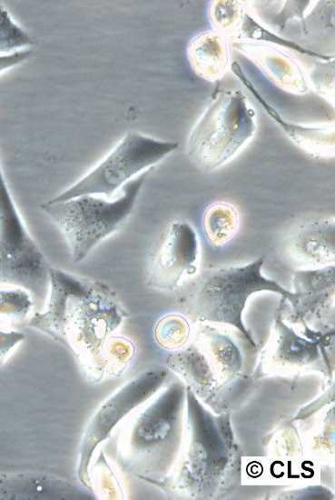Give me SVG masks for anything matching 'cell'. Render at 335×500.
Masks as SVG:
<instances>
[{"instance_id": "6da1fadb", "label": "cell", "mask_w": 335, "mask_h": 500, "mask_svg": "<svg viewBox=\"0 0 335 500\" xmlns=\"http://www.w3.org/2000/svg\"><path fill=\"white\" fill-rule=\"evenodd\" d=\"M47 309L29 325L84 357L102 353L125 316L116 293L107 285L50 266Z\"/></svg>"}, {"instance_id": "7a4b0ae2", "label": "cell", "mask_w": 335, "mask_h": 500, "mask_svg": "<svg viewBox=\"0 0 335 500\" xmlns=\"http://www.w3.org/2000/svg\"><path fill=\"white\" fill-rule=\"evenodd\" d=\"M256 129V114L245 95L221 89L191 130L187 155L201 171L212 172L233 159Z\"/></svg>"}, {"instance_id": "3957f363", "label": "cell", "mask_w": 335, "mask_h": 500, "mask_svg": "<svg viewBox=\"0 0 335 500\" xmlns=\"http://www.w3.org/2000/svg\"><path fill=\"white\" fill-rule=\"evenodd\" d=\"M152 170L153 167L148 168L126 182L122 196L112 202L84 195L64 202L40 205L42 211L63 234L74 263L82 262L100 242L123 226Z\"/></svg>"}, {"instance_id": "277c9868", "label": "cell", "mask_w": 335, "mask_h": 500, "mask_svg": "<svg viewBox=\"0 0 335 500\" xmlns=\"http://www.w3.org/2000/svg\"><path fill=\"white\" fill-rule=\"evenodd\" d=\"M51 265L25 226L0 168V284L27 290L42 302L49 290Z\"/></svg>"}, {"instance_id": "5b68a950", "label": "cell", "mask_w": 335, "mask_h": 500, "mask_svg": "<svg viewBox=\"0 0 335 500\" xmlns=\"http://www.w3.org/2000/svg\"><path fill=\"white\" fill-rule=\"evenodd\" d=\"M265 256L248 264L223 266L207 272L197 291L200 316L203 319L230 323L243 333L241 316L250 295L257 292L271 291L291 302L293 293L261 273Z\"/></svg>"}, {"instance_id": "8992f818", "label": "cell", "mask_w": 335, "mask_h": 500, "mask_svg": "<svg viewBox=\"0 0 335 500\" xmlns=\"http://www.w3.org/2000/svg\"><path fill=\"white\" fill-rule=\"evenodd\" d=\"M179 143L128 132L114 149L73 186L47 201L59 203L84 195L111 196L143 170L153 167L175 151Z\"/></svg>"}, {"instance_id": "52a82bcc", "label": "cell", "mask_w": 335, "mask_h": 500, "mask_svg": "<svg viewBox=\"0 0 335 500\" xmlns=\"http://www.w3.org/2000/svg\"><path fill=\"white\" fill-rule=\"evenodd\" d=\"M198 260L199 238L195 228L187 220H173L162 232L150 255L147 285L172 291L182 279L196 273Z\"/></svg>"}, {"instance_id": "ba28073f", "label": "cell", "mask_w": 335, "mask_h": 500, "mask_svg": "<svg viewBox=\"0 0 335 500\" xmlns=\"http://www.w3.org/2000/svg\"><path fill=\"white\" fill-rule=\"evenodd\" d=\"M283 245L288 257L300 269L334 265V217L328 215L306 218L291 229Z\"/></svg>"}, {"instance_id": "9c48e42d", "label": "cell", "mask_w": 335, "mask_h": 500, "mask_svg": "<svg viewBox=\"0 0 335 500\" xmlns=\"http://www.w3.org/2000/svg\"><path fill=\"white\" fill-rule=\"evenodd\" d=\"M231 69L265 113L298 147L316 158L334 156L335 132L333 125H301L289 121L261 95L237 61L232 63Z\"/></svg>"}, {"instance_id": "30bf717a", "label": "cell", "mask_w": 335, "mask_h": 500, "mask_svg": "<svg viewBox=\"0 0 335 500\" xmlns=\"http://www.w3.org/2000/svg\"><path fill=\"white\" fill-rule=\"evenodd\" d=\"M232 46L281 90L293 95H302L309 91V84L301 67L282 50L269 44L251 41H233Z\"/></svg>"}, {"instance_id": "8fae6325", "label": "cell", "mask_w": 335, "mask_h": 500, "mask_svg": "<svg viewBox=\"0 0 335 500\" xmlns=\"http://www.w3.org/2000/svg\"><path fill=\"white\" fill-rule=\"evenodd\" d=\"M187 57L197 76L216 83L231 65L229 38L213 29L201 32L188 44Z\"/></svg>"}, {"instance_id": "7c38bea8", "label": "cell", "mask_w": 335, "mask_h": 500, "mask_svg": "<svg viewBox=\"0 0 335 500\" xmlns=\"http://www.w3.org/2000/svg\"><path fill=\"white\" fill-rule=\"evenodd\" d=\"M240 215L231 204L215 202L209 205L202 213V232L205 241L215 249L229 245L240 227Z\"/></svg>"}, {"instance_id": "4fadbf2b", "label": "cell", "mask_w": 335, "mask_h": 500, "mask_svg": "<svg viewBox=\"0 0 335 500\" xmlns=\"http://www.w3.org/2000/svg\"><path fill=\"white\" fill-rule=\"evenodd\" d=\"M235 41H251L258 42L263 44L271 43L273 45H278L288 49H291L300 54L306 55L311 57L320 59V61H330L333 59V56L324 55L310 50L291 40L283 38L273 33L260 23H258L248 12L245 11L243 19L239 29L238 35L235 38Z\"/></svg>"}, {"instance_id": "5bb4252c", "label": "cell", "mask_w": 335, "mask_h": 500, "mask_svg": "<svg viewBox=\"0 0 335 500\" xmlns=\"http://www.w3.org/2000/svg\"><path fill=\"white\" fill-rule=\"evenodd\" d=\"M245 10L241 2L212 1L209 7V19L213 30L228 38H236Z\"/></svg>"}, {"instance_id": "9a60e30c", "label": "cell", "mask_w": 335, "mask_h": 500, "mask_svg": "<svg viewBox=\"0 0 335 500\" xmlns=\"http://www.w3.org/2000/svg\"><path fill=\"white\" fill-rule=\"evenodd\" d=\"M190 335L187 320L179 315H168L162 317L154 328V338L159 345L167 349H175L183 345Z\"/></svg>"}, {"instance_id": "2e32d148", "label": "cell", "mask_w": 335, "mask_h": 500, "mask_svg": "<svg viewBox=\"0 0 335 500\" xmlns=\"http://www.w3.org/2000/svg\"><path fill=\"white\" fill-rule=\"evenodd\" d=\"M33 305L30 293L22 287L0 290V322L16 323L24 320Z\"/></svg>"}, {"instance_id": "e0dca14e", "label": "cell", "mask_w": 335, "mask_h": 500, "mask_svg": "<svg viewBox=\"0 0 335 500\" xmlns=\"http://www.w3.org/2000/svg\"><path fill=\"white\" fill-rule=\"evenodd\" d=\"M33 45L32 38L16 25L0 3V53L10 55Z\"/></svg>"}, {"instance_id": "ac0fdd59", "label": "cell", "mask_w": 335, "mask_h": 500, "mask_svg": "<svg viewBox=\"0 0 335 500\" xmlns=\"http://www.w3.org/2000/svg\"><path fill=\"white\" fill-rule=\"evenodd\" d=\"M317 69L314 73L320 75L321 78L313 77V84L316 86L317 91L326 96L327 98L333 99V65L329 70Z\"/></svg>"}, {"instance_id": "d6986e66", "label": "cell", "mask_w": 335, "mask_h": 500, "mask_svg": "<svg viewBox=\"0 0 335 500\" xmlns=\"http://www.w3.org/2000/svg\"><path fill=\"white\" fill-rule=\"evenodd\" d=\"M24 339L25 335L20 332L0 330V364L9 352Z\"/></svg>"}, {"instance_id": "ffe728a7", "label": "cell", "mask_w": 335, "mask_h": 500, "mask_svg": "<svg viewBox=\"0 0 335 500\" xmlns=\"http://www.w3.org/2000/svg\"><path fill=\"white\" fill-rule=\"evenodd\" d=\"M31 54L32 50L26 49L10 55H0V73L24 62L31 55Z\"/></svg>"}]
</instances>
